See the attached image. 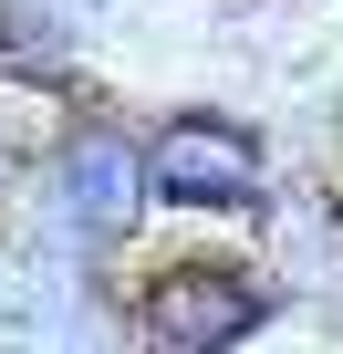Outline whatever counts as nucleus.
Instances as JSON below:
<instances>
[{
  "mask_svg": "<svg viewBox=\"0 0 343 354\" xmlns=\"http://www.w3.org/2000/svg\"><path fill=\"white\" fill-rule=\"evenodd\" d=\"M166 344H239L260 323V292H239V271H166L156 313H146Z\"/></svg>",
  "mask_w": 343,
  "mask_h": 354,
  "instance_id": "nucleus-2",
  "label": "nucleus"
},
{
  "mask_svg": "<svg viewBox=\"0 0 343 354\" xmlns=\"http://www.w3.org/2000/svg\"><path fill=\"white\" fill-rule=\"evenodd\" d=\"M73 198H84V219H94V230H115V219L135 209V156H125L115 136L73 156Z\"/></svg>",
  "mask_w": 343,
  "mask_h": 354,
  "instance_id": "nucleus-3",
  "label": "nucleus"
},
{
  "mask_svg": "<svg viewBox=\"0 0 343 354\" xmlns=\"http://www.w3.org/2000/svg\"><path fill=\"white\" fill-rule=\"evenodd\" d=\"M156 198H177V209H250L260 198V146L239 125H166L156 136Z\"/></svg>",
  "mask_w": 343,
  "mask_h": 354,
  "instance_id": "nucleus-1",
  "label": "nucleus"
}]
</instances>
